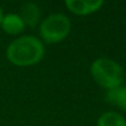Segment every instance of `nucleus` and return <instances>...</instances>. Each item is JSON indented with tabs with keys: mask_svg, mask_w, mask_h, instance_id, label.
<instances>
[{
	"mask_svg": "<svg viewBox=\"0 0 126 126\" xmlns=\"http://www.w3.org/2000/svg\"><path fill=\"white\" fill-rule=\"evenodd\" d=\"M4 17V11H3V8L0 6V24H1V20Z\"/></svg>",
	"mask_w": 126,
	"mask_h": 126,
	"instance_id": "nucleus-9",
	"label": "nucleus"
},
{
	"mask_svg": "<svg viewBox=\"0 0 126 126\" xmlns=\"http://www.w3.org/2000/svg\"><path fill=\"white\" fill-rule=\"evenodd\" d=\"M0 27L6 35L19 37V35H21L26 29V25L21 19V16L19 15V13H9V14H4Z\"/></svg>",
	"mask_w": 126,
	"mask_h": 126,
	"instance_id": "nucleus-5",
	"label": "nucleus"
},
{
	"mask_svg": "<svg viewBox=\"0 0 126 126\" xmlns=\"http://www.w3.org/2000/svg\"><path fill=\"white\" fill-rule=\"evenodd\" d=\"M105 99L110 105L116 106L122 111H126V85L121 84L114 89L106 90Z\"/></svg>",
	"mask_w": 126,
	"mask_h": 126,
	"instance_id": "nucleus-7",
	"label": "nucleus"
},
{
	"mask_svg": "<svg viewBox=\"0 0 126 126\" xmlns=\"http://www.w3.org/2000/svg\"><path fill=\"white\" fill-rule=\"evenodd\" d=\"M90 76L105 90L114 89L125 80V72L119 63L108 57H99L90 64Z\"/></svg>",
	"mask_w": 126,
	"mask_h": 126,
	"instance_id": "nucleus-2",
	"label": "nucleus"
},
{
	"mask_svg": "<svg viewBox=\"0 0 126 126\" xmlns=\"http://www.w3.org/2000/svg\"><path fill=\"white\" fill-rule=\"evenodd\" d=\"M64 6L74 15L87 16L99 11L104 6V1L103 0H64Z\"/></svg>",
	"mask_w": 126,
	"mask_h": 126,
	"instance_id": "nucleus-4",
	"label": "nucleus"
},
{
	"mask_svg": "<svg viewBox=\"0 0 126 126\" xmlns=\"http://www.w3.org/2000/svg\"><path fill=\"white\" fill-rule=\"evenodd\" d=\"M19 15L24 20L25 25L29 27H32V29L37 27L42 20L41 19V8L38 6V4H36L33 1L24 3L20 8Z\"/></svg>",
	"mask_w": 126,
	"mask_h": 126,
	"instance_id": "nucleus-6",
	"label": "nucleus"
},
{
	"mask_svg": "<svg viewBox=\"0 0 126 126\" xmlns=\"http://www.w3.org/2000/svg\"><path fill=\"white\" fill-rule=\"evenodd\" d=\"M45 43L33 35H22L14 38L5 49L6 59L16 67H31L45 57Z\"/></svg>",
	"mask_w": 126,
	"mask_h": 126,
	"instance_id": "nucleus-1",
	"label": "nucleus"
},
{
	"mask_svg": "<svg viewBox=\"0 0 126 126\" xmlns=\"http://www.w3.org/2000/svg\"><path fill=\"white\" fill-rule=\"evenodd\" d=\"M72 31L71 19L63 13H53L41 20L38 25L40 40L45 45H56L64 41Z\"/></svg>",
	"mask_w": 126,
	"mask_h": 126,
	"instance_id": "nucleus-3",
	"label": "nucleus"
},
{
	"mask_svg": "<svg viewBox=\"0 0 126 126\" xmlns=\"http://www.w3.org/2000/svg\"><path fill=\"white\" fill-rule=\"evenodd\" d=\"M96 126H126V119L117 111H105L99 116Z\"/></svg>",
	"mask_w": 126,
	"mask_h": 126,
	"instance_id": "nucleus-8",
	"label": "nucleus"
},
{
	"mask_svg": "<svg viewBox=\"0 0 126 126\" xmlns=\"http://www.w3.org/2000/svg\"><path fill=\"white\" fill-rule=\"evenodd\" d=\"M125 79H126V71H125Z\"/></svg>",
	"mask_w": 126,
	"mask_h": 126,
	"instance_id": "nucleus-10",
	"label": "nucleus"
}]
</instances>
